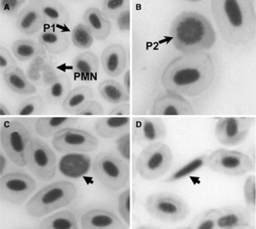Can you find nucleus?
I'll list each match as a JSON object with an SVG mask.
<instances>
[{"label": "nucleus", "mask_w": 256, "mask_h": 229, "mask_svg": "<svg viewBox=\"0 0 256 229\" xmlns=\"http://www.w3.org/2000/svg\"><path fill=\"white\" fill-rule=\"evenodd\" d=\"M214 78L213 58L203 51L172 60L162 72V83L168 92L182 96L196 97L210 88Z\"/></svg>", "instance_id": "f257e3e1"}, {"label": "nucleus", "mask_w": 256, "mask_h": 229, "mask_svg": "<svg viewBox=\"0 0 256 229\" xmlns=\"http://www.w3.org/2000/svg\"><path fill=\"white\" fill-rule=\"evenodd\" d=\"M211 12L222 39L234 46H243L256 36V12L250 0H213Z\"/></svg>", "instance_id": "f03ea898"}, {"label": "nucleus", "mask_w": 256, "mask_h": 229, "mask_svg": "<svg viewBox=\"0 0 256 229\" xmlns=\"http://www.w3.org/2000/svg\"><path fill=\"white\" fill-rule=\"evenodd\" d=\"M174 47L183 54L198 53L213 47L216 33L207 18L196 12H184L171 24Z\"/></svg>", "instance_id": "7ed1b4c3"}, {"label": "nucleus", "mask_w": 256, "mask_h": 229, "mask_svg": "<svg viewBox=\"0 0 256 229\" xmlns=\"http://www.w3.org/2000/svg\"><path fill=\"white\" fill-rule=\"evenodd\" d=\"M78 190L70 182H57L38 192L26 204V212L34 218H40L68 206L75 200Z\"/></svg>", "instance_id": "20e7f679"}, {"label": "nucleus", "mask_w": 256, "mask_h": 229, "mask_svg": "<svg viewBox=\"0 0 256 229\" xmlns=\"http://www.w3.org/2000/svg\"><path fill=\"white\" fill-rule=\"evenodd\" d=\"M97 181L111 192H118L128 185L130 168L126 160L112 152H101L92 164Z\"/></svg>", "instance_id": "39448f33"}, {"label": "nucleus", "mask_w": 256, "mask_h": 229, "mask_svg": "<svg viewBox=\"0 0 256 229\" xmlns=\"http://www.w3.org/2000/svg\"><path fill=\"white\" fill-rule=\"evenodd\" d=\"M174 163V154L167 144L156 142L144 147L136 161L138 174L144 180H156L166 174Z\"/></svg>", "instance_id": "423d86ee"}, {"label": "nucleus", "mask_w": 256, "mask_h": 229, "mask_svg": "<svg viewBox=\"0 0 256 229\" xmlns=\"http://www.w3.org/2000/svg\"><path fill=\"white\" fill-rule=\"evenodd\" d=\"M32 134L26 126L18 121H7L0 129V142L8 158L19 167L26 166L28 148Z\"/></svg>", "instance_id": "0eeeda50"}, {"label": "nucleus", "mask_w": 256, "mask_h": 229, "mask_svg": "<svg viewBox=\"0 0 256 229\" xmlns=\"http://www.w3.org/2000/svg\"><path fill=\"white\" fill-rule=\"evenodd\" d=\"M144 208L154 218L165 222H178L185 220L190 208L179 196L170 192H158L149 196Z\"/></svg>", "instance_id": "6e6552de"}, {"label": "nucleus", "mask_w": 256, "mask_h": 229, "mask_svg": "<svg viewBox=\"0 0 256 229\" xmlns=\"http://www.w3.org/2000/svg\"><path fill=\"white\" fill-rule=\"evenodd\" d=\"M206 165L214 172L230 176H242L254 168L253 161L247 154L226 149L212 152L208 156Z\"/></svg>", "instance_id": "1a4fd4ad"}, {"label": "nucleus", "mask_w": 256, "mask_h": 229, "mask_svg": "<svg viewBox=\"0 0 256 229\" xmlns=\"http://www.w3.org/2000/svg\"><path fill=\"white\" fill-rule=\"evenodd\" d=\"M26 166L42 181H50L56 174L57 158L48 144L38 138H32L26 156Z\"/></svg>", "instance_id": "9d476101"}, {"label": "nucleus", "mask_w": 256, "mask_h": 229, "mask_svg": "<svg viewBox=\"0 0 256 229\" xmlns=\"http://www.w3.org/2000/svg\"><path fill=\"white\" fill-rule=\"evenodd\" d=\"M36 184L23 172H11L0 178V196L10 204H22L34 192Z\"/></svg>", "instance_id": "9b49d317"}, {"label": "nucleus", "mask_w": 256, "mask_h": 229, "mask_svg": "<svg viewBox=\"0 0 256 229\" xmlns=\"http://www.w3.org/2000/svg\"><path fill=\"white\" fill-rule=\"evenodd\" d=\"M53 146L60 153H88L97 149L98 140L88 132L68 128L56 133L53 138Z\"/></svg>", "instance_id": "f8f14e48"}, {"label": "nucleus", "mask_w": 256, "mask_h": 229, "mask_svg": "<svg viewBox=\"0 0 256 229\" xmlns=\"http://www.w3.org/2000/svg\"><path fill=\"white\" fill-rule=\"evenodd\" d=\"M250 118H222L215 126V136L220 144L235 146L246 138L252 128Z\"/></svg>", "instance_id": "ddd939ff"}, {"label": "nucleus", "mask_w": 256, "mask_h": 229, "mask_svg": "<svg viewBox=\"0 0 256 229\" xmlns=\"http://www.w3.org/2000/svg\"><path fill=\"white\" fill-rule=\"evenodd\" d=\"M151 114L157 116H190L194 114L190 102L172 92H162L154 102Z\"/></svg>", "instance_id": "4468645a"}, {"label": "nucleus", "mask_w": 256, "mask_h": 229, "mask_svg": "<svg viewBox=\"0 0 256 229\" xmlns=\"http://www.w3.org/2000/svg\"><path fill=\"white\" fill-rule=\"evenodd\" d=\"M133 139L140 146L160 142L167 135V129L158 118H136L132 122Z\"/></svg>", "instance_id": "2eb2a0df"}, {"label": "nucleus", "mask_w": 256, "mask_h": 229, "mask_svg": "<svg viewBox=\"0 0 256 229\" xmlns=\"http://www.w3.org/2000/svg\"><path fill=\"white\" fill-rule=\"evenodd\" d=\"M250 224L252 216L245 207L228 206L218 208L217 228H247Z\"/></svg>", "instance_id": "dca6fc26"}, {"label": "nucleus", "mask_w": 256, "mask_h": 229, "mask_svg": "<svg viewBox=\"0 0 256 229\" xmlns=\"http://www.w3.org/2000/svg\"><path fill=\"white\" fill-rule=\"evenodd\" d=\"M84 229H124L128 225L115 214L104 210L87 211L80 218Z\"/></svg>", "instance_id": "f3484780"}, {"label": "nucleus", "mask_w": 256, "mask_h": 229, "mask_svg": "<svg viewBox=\"0 0 256 229\" xmlns=\"http://www.w3.org/2000/svg\"><path fill=\"white\" fill-rule=\"evenodd\" d=\"M128 52L124 46L114 44L104 48L101 54L104 71L112 78L120 76L128 66Z\"/></svg>", "instance_id": "a211bd4d"}, {"label": "nucleus", "mask_w": 256, "mask_h": 229, "mask_svg": "<svg viewBox=\"0 0 256 229\" xmlns=\"http://www.w3.org/2000/svg\"><path fill=\"white\" fill-rule=\"evenodd\" d=\"M46 24L37 2H32L24 8L16 18V28L20 32L32 34L42 30Z\"/></svg>", "instance_id": "6ab92c4d"}, {"label": "nucleus", "mask_w": 256, "mask_h": 229, "mask_svg": "<svg viewBox=\"0 0 256 229\" xmlns=\"http://www.w3.org/2000/svg\"><path fill=\"white\" fill-rule=\"evenodd\" d=\"M83 21L84 24L89 28L94 39L104 40L110 36L112 30V24L103 12L97 8H87L83 15Z\"/></svg>", "instance_id": "aec40b11"}, {"label": "nucleus", "mask_w": 256, "mask_h": 229, "mask_svg": "<svg viewBox=\"0 0 256 229\" xmlns=\"http://www.w3.org/2000/svg\"><path fill=\"white\" fill-rule=\"evenodd\" d=\"M46 24L51 28H64L70 22V14L62 4L57 1H36Z\"/></svg>", "instance_id": "412c9836"}, {"label": "nucleus", "mask_w": 256, "mask_h": 229, "mask_svg": "<svg viewBox=\"0 0 256 229\" xmlns=\"http://www.w3.org/2000/svg\"><path fill=\"white\" fill-rule=\"evenodd\" d=\"M79 118L76 117L39 118L36 122V132L42 138H54L56 133L71 128L78 124Z\"/></svg>", "instance_id": "4be33fe9"}, {"label": "nucleus", "mask_w": 256, "mask_h": 229, "mask_svg": "<svg viewBox=\"0 0 256 229\" xmlns=\"http://www.w3.org/2000/svg\"><path fill=\"white\" fill-rule=\"evenodd\" d=\"M130 118H100L96 125V131L100 136L110 139L118 138L129 132Z\"/></svg>", "instance_id": "5701e85b"}, {"label": "nucleus", "mask_w": 256, "mask_h": 229, "mask_svg": "<svg viewBox=\"0 0 256 229\" xmlns=\"http://www.w3.org/2000/svg\"><path fill=\"white\" fill-rule=\"evenodd\" d=\"M39 42L52 54L64 53L69 47L68 37L60 28H48L43 30L40 34Z\"/></svg>", "instance_id": "b1692460"}, {"label": "nucleus", "mask_w": 256, "mask_h": 229, "mask_svg": "<svg viewBox=\"0 0 256 229\" xmlns=\"http://www.w3.org/2000/svg\"><path fill=\"white\" fill-rule=\"evenodd\" d=\"M2 76L8 88L12 92L19 94H33L36 88L28 80L24 72L19 66H11L2 72Z\"/></svg>", "instance_id": "393cba45"}, {"label": "nucleus", "mask_w": 256, "mask_h": 229, "mask_svg": "<svg viewBox=\"0 0 256 229\" xmlns=\"http://www.w3.org/2000/svg\"><path fill=\"white\" fill-rule=\"evenodd\" d=\"M72 71L76 76L82 80L94 79L98 71V58L90 51L80 54L74 60Z\"/></svg>", "instance_id": "a878e982"}, {"label": "nucleus", "mask_w": 256, "mask_h": 229, "mask_svg": "<svg viewBox=\"0 0 256 229\" xmlns=\"http://www.w3.org/2000/svg\"><path fill=\"white\" fill-rule=\"evenodd\" d=\"M94 94L92 88L80 86L72 90L62 104V110L68 114H76L90 101L94 100Z\"/></svg>", "instance_id": "bb28decb"}, {"label": "nucleus", "mask_w": 256, "mask_h": 229, "mask_svg": "<svg viewBox=\"0 0 256 229\" xmlns=\"http://www.w3.org/2000/svg\"><path fill=\"white\" fill-rule=\"evenodd\" d=\"M12 52L16 60L26 62L46 54V48L40 42L32 40H18L12 46Z\"/></svg>", "instance_id": "cd10ccee"}, {"label": "nucleus", "mask_w": 256, "mask_h": 229, "mask_svg": "<svg viewBox=\"0 0 256 229\" xmlns=\"http://www.w3.org/2000/svg\"><path fill=\"white\" fill-rule=\"evenodd\" d=\"M98 93L101 97L112 104L126 103L129 101V94L124 86L114 80H104L98 86Z\"/></svg>", "instance_id": "c85d7f7f"}, {"label": "nucleus", "mask_w": 256, "mask_h": 229, "mask_svg": "<svg viewBox=\"0 0 256 229\" xmlns=\"http://www.w3.org/2000/svg\"><path fill=\"white\" fill-rule=\"evenodd\" d=\"M78 227L76 217L69 210L54 214L44 218L39 225L42 229H76Z\"/></svg>", "instance_id": "c756f323"}, {"label": "nucleus", "mask_w": 256, "mask_h": 229, "mask_svg": "<svg viewBox=\"0 0 256 229\" xmlns=\"http://www.w3.org/2000/svg\"><path fill=\"white\" fill-rule=\"evenodd\" d=\"M71 86V80L68 76L58 78L46 90V100L53 104L64 103L72 90Z\"/></svg>", "instance_id": "7c9ffc66"}, {"label": "nucleus", "mask_w": 256, "mask_h": 229, "mask_svg": "<svg viewBox=\"0 0 256 229\" xmlns=\"http://www.w3.org/2000/svg\"><path fill=\"white\" fill-rule=\"evenodd\" d=\"M207 158H208L207 154H202V156L197 157L193 160H190L189 163L184 165L181 168H179L176 172H174L171 176H168L167 179H165L164 181L168 184H171V182H175L180 181L182 179L185 178L186 176H189L206 165Z\"/></svg>", "instance_id": "2f4dec72"}, {"label": "nucleus", "mask_w": 256, "mask_h": 229, "mask_svg": "<svg viewBox=\"0 0 256 229\" xmlns=\"http://www.w3.org/2000/svg\"><path fill=\"white\" fill-rule=\"evenodd\" d=\"M44 108V102L39 96L30 97L23 100L16 110V115L18 117H29L42 114Z\"/></svg>", "instance_id": "473e14b6"}, {"label": "nucleus", "mask_w": 256, "mask_h": 229, "mask_svg": "<svg viewBox=\"0 0 256 229\" xmlns=\"http://www.w3.org/2000/svg\"><path fill=\"white\" fill-rule=\"evenodd\" d=\"M94 39L89 28L84 23L76 26L72 30V42L76 47L80 50L90 48L94 43Z\"/></svg>", "instance_id": "72a5a7b5"}, {"label": "nucleus", "mask_w": 256, "mask_h": 229, "mask_svg": "<svg viewBox=\"0 0 256 229\" xmlns=\"http://www.w3.org/2000/svg\"><path fill=\"white\" fill-rule=\"evenodd\" d=\"M218 208H210L200 214L193 220L188 228H217Z\"/></svg>", "instance_id": "f704fd0d"}, {"label": "nucleus", "mask_w": 256, "mask_h": 229, "mask_svg": "<svg viewBox=\"0 0 256 229\" xmlns=\"http://www.w3.org/2000/svg\"><path fill=\"white\" fill-rule=\"evenodd\" d=\"M103 14L108 19L116 20L119 14L130 7L128 0H106L103 1Z\"/></svg>", "instance_id": "c9c22d12"}, {"label": "nucleus", "mask_w": 256, "mask_h": 229, "mask_svg": "<svg viewBox=\"0 0 256 229\" xmlns=\"http://www.w3.org/2000/svg\"><path fill=\"white\" fill-rule=\"evenodd\" d=\"M243 192L247 206L254 212L256 207V176L254 175H250L247 178Z\"/></svg>", "instance_id": "e433bc0d"}, {"label": "nucleus", "mask_w": 256, "mask_h": 229, "mask_svg": "<svg viewBox=\"0 0 256 229\" xmlns=\"http://www.w3.org/2000/svg\"><path fill=\"white\" fill-rule=\"evenodd\" d=\"M118 212L124 222L129 227L130 221V194L129 188L119 195Z\"/></svg>", "instance_id": "4c0bfd02"}, {"label": "nucleus", "mask_w": 256, "mask_h": 229, "mask_svg": "<svg viewBox=\"0 0 256 229\" xmlns=\"http://www.w3.org/2000/svg\"><path fill=\"white\" fill-rule=\"evenodd\" d=\"M24 4L25 1L23 0H1L0 11L5 16H14L18 14Z\"/></svg>", "instance_id": "58836bf2"}, {"label": "nucleus", "mask_w": 256, "mask_h": 229, "mask_svg": "<svg viewBox=\"0 0 256 229\" xmlns=\"http://www.w3.org/2000/svg\"><path fill=\"white\" fill-rule=\"evenodd\" d=\"M103 106H101L100 103L98 101H90L89 103L86 104L79 112H76V115L78 116H98V115H104Z\"/></svg>", "instance_id": "ea45409f"}, {"label": "nucleus", "mask_w": 256, "mask_h": 229, "mask_svg": "<svg viewBox=\"0 0 256 229\" xmlns=\"http://www.w3.org/2000/svg\"><path fill=\"white\" fill-rule=\"evenodd\" d=\"M16 66V60L11 54L10 51L5 47L0 48V69L4 72L11 66Z\"/></svg>", "instance_id": "a19ab883"}, {"label": "nucleus", "mask_w": 256, "mask_h": 229, "mask_svg": "<svg viewBox=\"0 0 256 229\" xmlns=\"http://www.w3.org/2000/svg\"><path fill=\"white\" fill-rule=\"evenodd\" d=\"M130 8L124 10L119 14L116 18L117 22L118 28L122 32H126L130 30Z\"/></svg>", "instance_id": "79ce46f5"}, {"label": "nucleus", "mask_w": 256, "mask_h": 229, "mask_svg": "<svg viewBox=\"0 0 256 229\" xmlns=\"http://www.w3.org/2000/svg\"><path fill=\"white\" fill-rule=\"evenodd\" d=\"M110 115L114 117H126L130 115V106L128 103H122L117 104L110 112Z\"/></svg>", "instance_id": "37998d69"}, {"label": "nucleus", "mask_w": 256, "mask_h": 229, "mask_svg": "<svg viewBox=\"0 0 256 229\" xmlns=\"http://www.w3.org/2000/svg\"><path fill=\"white\" fill-rule=\"evenodd\" d=\"M128 132L125 133L122 136V144L119 146V150L122 154L124 160H129V142H128ZM121 154V156H122Z\"/></svg>", "instance_id": "c03bdc74"}, {"label": "nucleus", "mask_w": 256, "mask_h": 229, "mask_svg": "<svg viewBox=\"0 0 256 229\" xmlns=\"http://www.w3.org/2000/svg\"><path fill=\"white\" fill-rule=\"evenodd\" d=\"M122 86L128 94H130V71L129 70H128L126 74H124Z\"/></svg>", "instance_id": "a18cd8bd"}, {"label": "nucleus", "mask_w": 256, "mask_h": 229, "mask_svg": "<svg viewBox=\"0 0 256 229\" xmlns=\"http://www.w3.org/2000/svg\"><path fill=\"white\" fill-rule=\"evenodd\" d=\"M6 168H7V158L2 152H1L0 153V174L1 176L4 175Z\"/></svg>", "instance_id": "49530a36"}, {"label": "nucleus", "mask_w": 256, "mask_h": 229, "mask_svg": "<svg viewBox=\"0 0 256 229\" xmlns=\"http://www.w3.org/2000/svg\"><path fill=\"white\" fill-rule=\"evenodd\" d=\"M0 115H1V117H7V116L11 115L10 110H8L7 106L2 103L0 104Z\"/></svg>", "instance_id": "de8ad7c7"}]
</instances>
